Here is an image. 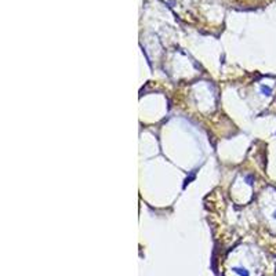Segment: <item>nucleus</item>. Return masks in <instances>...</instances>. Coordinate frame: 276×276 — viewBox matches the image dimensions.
<instances>
[{"mask_svg":"<svg viewBox=\"0 0 276 276\" xmlns=\"http://www.w3.org/2000/svg\"><path fill=\"white\" fill-rule=\"evenodd\" d=\"M272 217H273V218H275V220H276V210H275V211H273V215H272Z\"/></svg>","mask_w":276,"mask_h":276,"instance_id":"3","label":"nucleus"},{"mask_svg":"<svg viewBox=\"0 0 276 276\" xmlns=\"http://www.w3.org/2000/svg\"><path fill=\"white\" fill-rule=\"evenodd\" d=\"M232 271L239 276H250V272L246 269L245 266H233Z\"/></svg>","mask_w":276,"mask_h":276,"instance_id":"1","label":"nucleus"},{"mask_svg":"<svg viewBox=\"0 0 276 276\" xmlns=\"http://www.w3.org/2000/svg\"><path fill=\"white\" fill-rule=\"evenodd\" d=\"M261 93H262L264 95H271L272 88H271L269 86H261Z\"/></svg>","mask_w":276,"mask_h":276,"instance_id":"2","label":"nucleus"}]
</instances>
